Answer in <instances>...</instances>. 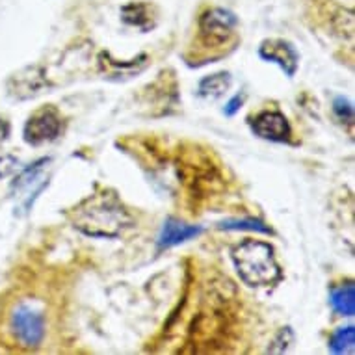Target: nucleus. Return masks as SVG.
<instances>
[{
  "mask_svg": "<svg viewBox=\"0 0 355 355\" xmlns=\"http://www.w3.org/2000/svg\"><path fill=\"white\" fill-rule=\"evenodd\" d=\"M71 225L92 239H117L132 225L121 199L112 190H101L69 210Z\"/></svg>",
  "mask_w": 355,
  "mask_h": 355,
  "instance_id": "f257e3e1",
  "label": "nucleus"
},
{
  "mask_svg": "<svg viewBox=\"0 0 355 355\" xmlns=\"http://www.w3.org/2000/svg\"><path fill=\"white\" fill-rule=\"evenodd\" d=\"M234 268L250 286H272L283 279L274 248L261 240H245L233 250Z\"/></svg>",
  "mask_w": 355,
  "mask_h": 355,
  "instance_id": "f03ea898",
  "label": "nucleus"
},
{
  "mask_svg": "<svg viewBox=\"0 0 355 355\" xmlns=\"http://www.w3.org/2000/svg\"><path fill=\"white\" fill-rule=\"evenodd\" d=\"M8 326L23 348H37L45 338V315L34 303H17L10 313Z\"/></svg>",
  "mask_w": 355,
  "mask_h": 355,
  "instance_id": "7ed1b4c3",
  "label": "nucleus"
},
{
  "mask_svg": "<svg viewBox=\"0 0 355 355\" xmlns=\"http://www.w3.org/2000/svg\"><path fill=\"white\" fill-rule=\"evenodd\" d=\"M239 19L223 8H212L199 17V40L207 49H220L227 45L234 35Z\"/></svg>",
  "mask_w": 355,
  "mask_h": 355,
  "instance_id": "20e7f679",
  "label": "nucleus"
},
{
  "mask_svg": "<svg viewBox=\"0 0 355 355\" xmlns=\"http://www.w3.org/2000/svg\"><path fill=\"white\" fill-rule=\"evenodd\" d=\"M64 130V119L54 106H43L34 112L24 125V141L30 146H41L56 140Z\"/></svg>",
  "mask_w": 355,
  "mask_h": 355,
  "instance_id": "39448f33",
  "label": "nucleus"
},
{
  "mask_svg": "<svg viewBox=\"0 0 355 355\" xmlns=\"http://www.w3.org/2000/svg\"><path fill=\"white\" fill-rule=\"evenodd\" d=\"M259 56L264 62L279 65L291 78L296 75L297 65H300V54L291 41L285 40H264L259 47Z\"/></svg>",
  "mask_w": 355,
  "mask_h": 355,
  "instance_id": "423d86ee",
  "label": "nucleus"
},
{
  "mask_svg": "<svg viewBox=\"0 0 355 355\" xmlns=\"http://www.w3.org/2000/svg\"><path fill=\"white\" fill-rule=\"evenodd\" d=\"M251 130L255 136L268 141H288L291 140V123L281 112L266 110L261 112L251 121Z\"/></svg>",
  "mask_w": 355,
  "mask_h": 355,
  "instance_id": "0eeeda50",
  "label": "nucleus"
},
{
  "mask_svg": "<svg viewBox=\"0 0 355 355\" xmlns=\"http://www.w3.org/2000/svg\"><path fill=\"white\" fill-rule=\"evenodd\" d=\"M49 164H51V158H40V160H35L34 164H30L28 168L21 171V175L15 179L12 187L13 192H17L15 193L17 198H28L32 193V199H34L43 188L47 187L49 181L43 179V173H45ZM26 207H28V201H26Z\"/></svg>",
  "mask_w": 355,
  "mask_h": 355,
  "instance_id": "6e6552de",
  "label": "nucleus"
},
{
  "mask_svg": "<svg viewBox=\"0 0 355 355\" xmlns=\"http://www.w3.org/2000/svg\"><path fill=\"white\" fill-rule=\"evenodd\" d=\"M47 86V80L43 78V73L37 67H26L15 76H12V80L8 84L10 94L17 99H30L41 94V89Z\"/></svg>",
  "mask_w": 355,
  "mask_h": 355,
  "instance_id": "1a4fd4ad",
  "label": "nucleus"
},
{
  "mask_svg": "<svg viewBox=\"0 0 355 355\" xmlns=\"http://www.w3.org/2000/svg\"><path fill=\"white\" fill-rule=\"evenodd\" d=\"M203 233V229L196 227V225H187L177 218H168L164 221V227L158 236V248L166 250V248H173L179 245L187 240H192Z\"/></svg>",
  "mask_w": 355,
  "mask_h": 355,
  "instance_id": "9d476101",
  "label": "nucleus"
},
{
  "mask_svg": "<svg viewBox=\"0 0 355 355\" xmlns=\"http://www.w3.org/2000/svg\"><path fill=\"white\" fill-rule=\"evenodd\" d=\"M99 64L101 67L105 69L106 76L108 78H112V76H123V78H128V76H132L135 73H140V71L146 69L147 65V56L146 54H141V56H138V58L130 60V62H127V64H119L117 60H114L108 53H103L99 56Z\"/></svg>",
  "mask_w": 355,
  "mask_h": 355,
  "instance_id": "9b49d317",
  "label": "nucleus"
},
{
  "mask_svg": "<svg viewBox=\"0 0 355 355\" xmlns=\"http://www.w3.org/2000/svg\"><path fill=\"white\" fill-rule=\"evenodd\" d=\"M231 87V75L221 71V73H214V75L205 76L203 80L199 82L198 94L199 97L209 101H216L227 94V89Z\"/></svg>",
  "mask_w": 355,
  "mask_h": 355,
  "instance_id": "f8f14e48",
  "label": "nucleus"
},
{
  "mask_svg": "<svg viewBox=\"0 0 355 355\" xmlns=\"http://www.w3.org/2000/svg\"><path fill=\"white\" fill-rule=\"evenodd\" d=\"M121 17L127 24L144 30V32L155 26V23H153V8L149 4H144V2H130V4H127L121 10Z\"/></svg>",
  "mask_w": 355,
  "mask_h": 355,
  "instance_id": "ddd939ff",
  "label": "nucleus"
},
{
  "mask_svg": "<svg viewBox=\"0 0 355 355\" xmlns=\"http://www.w3.org/2000/svg\"><path fill=\"white\" fill-rule=\"evenodd\" d=\"M329 303L335 313L340 316H354L355 315V286L349 281L346 285L335 286L329 294Z\"/></svg>",
  "mask_w": 355,
  "mask_h": 355,
  "instance_id": "4468645a",
  "label": "nucleus"
},
{
  "mask_svg": "<svg viewBox=\"0 0 355 355\" xmlns=\"http://www.w3.org/2000/svg\"><path fill=\"white\" fill-rule=\"evenodd\" d=\"M355 327H340L329 338V349L333 354H354L355 352Z\"/></svg>",
  "mask_w": 355,
  "mask_h": 355,
  "instance_id": "2eb2a0df",
  "label": "nucleus"
},
{
  "mask_svg": "<svg viewBox=\"0 0 355 355\" xmlns=\"http://www.w3.org/2000/svg\"><path fill=\"white\" fill-rule=\"evenodd\" d=\"M218 227L225 229V231H255V233L272 234V229H270V225H266V223L261 220H255V218L225 220V221H221Z\"/></svg>",
  "mask_w": 355,
  "mask_h": 355,
  "instance_id": "dca6fc26",
  "label": "nucleus"
},
{
  "mask_svg": "<svg viewBox=\"0 0 355 355\" xmlns=\"http://www.w3.org/2000/svg\"><path fill=\"white\" fill-rule=\"evenodd\" d=\"M333 112L337 114L338 119L348 121L349 125L354 123V106L349 105L344 97H337V99H335V103H333Z\"/></svg>",
  "mask_w": 355,
  "mask_h": 355,
  "instance_id": "f3484780",
  "label": "nucleus"
},
{
  "mask_svg": "<svg viewBox=\"0 0 355 355\" xmlns=\"http://www.w3.org/2000/svg\"><path fill=\"white\" fill-rule=\"evenodd\" d=\"M19 166V160L12 155H2L0 157V179H4L8 175H12Z\"/></svg>",
  "mask_w": 355,
  "mask_h": 355,
  "instance_id": "a211bd4d",
  "label": "nucleus"
},
{
  "mask_svg": "<svg viewBox=\"0 0 355 355\" xmlns=\"http://www.w3.org/2000/svg\"><path fill=\"white\" fill-rule=\"evenodd\" d=\"M244 101H245V95L242 94V95H234L233 99L229 101L227 105H225V116H234V114H236V112L240 110V108H242V105H244Z\"/></svg>",
  "mask_w": 355,
  "mask_h": 355,
  "instance_id": "6ab92c4d",
  "label": "nucleus"
},
{
  "mask_svg": "<svg viewBox=\"0 0 355 355\" xmlns=\"http://www.w3.org/2000/svg\"><path fill=\"white\" fill-rule=\"evenodd\" d=\"M8 136H10V123L0 117V144L6 141Z\"/></svg>",
  "mask_w": 355,
  "mask_h": 355,
  "instance_id": "aec40b11",
  "label": "nucleus"
}]
</instances>
